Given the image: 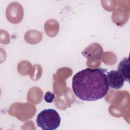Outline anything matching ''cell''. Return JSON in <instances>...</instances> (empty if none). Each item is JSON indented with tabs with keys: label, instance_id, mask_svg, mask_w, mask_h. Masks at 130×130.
<instances>
[{
	"label": "cell",
	"instance_id": "cell-1",
	"mask_svg": "<svg viewBox=\"0 0 130 130\" xmlns=\"http://www.w3.org/2000/svg\"><path fill=\"white\" fill-rule=\"evenodd\" d=\"M106 70L86 68L72 78V86L75 95L84 101H95L105 97L109 89Z\"/></svg>",
	"mask_w": 130,
	"mask_h": 130
},
{
	"label": "cell",
	"instance_id": "cell-2",
	"mask_svg": "<svg viewBox=\"0 0 130 130\" xmlns=\"http://www.w3.org/2000/svg\"><path fill=\"white\" fill-rule=\"evenodd\" d=\"M60 117L58 113L53 109H44L37 115V125L43 130H54L60 124Z\"/></svg>",
	"mask_w": 130,
	"mask_h": 130
},
{
	"label": "cell",
	"instance_id": "cell-3",
	"mask_svg": "<svg viewBox=\"0 0 130 130\" xmlns=\"http://www.w3.org/2000/svg\"><path fill=\"white\" fill-rule=\"evenodd\" d=\"M106 78L109 86L115 89L121 88L125 81L122 75L115 70H112L108 72Z\"/></svg>",
	"mask_w": 130,
	"mask_h": 130
},
{
	"label": "cell",
	"instance_id": "cell-4",
	"mask_svg": "<svg viewBox=\"0 0 130 130\" xmlns=\"http://www.w3.org/2000/svg\"><path fill=\"white\" fill-rule=\"evenodd\" d=\"M102 53V46L96 43L90 44L82 52V54L88 59H99Z\"/></svg>",
	"mask_w": 130,
	"mask_h": 130
},
{
	"label": "cell",
	"instance_id": "cell-5",
	"mask_svg": "<svg viewBox=\"0 0 130 130\" xmlns=\"http://www.w3.org/2000/svg\"><path fill=\"white\" fill-rule=\"evenodd\" d=\"M123 77L124 81L129 82V57H125L119 62L117 70Z\"/></svg>",
	"mask_w": 130,
	"mask_h": 130
},
{
	"label": "cell",
	"instance_id": "cell-6",
	"mask_svg": "<svg viewBox=\"0 0 130 130\" xmlns=\"http://www.w3.org/2000/svg\"><path fill=\"white\" fill-rule=\"evenodd\" d=\"M44 99L46 103H51L55 99V95L53 93L48 91L45 93Z\"/></svg>",
	"mask_w": 130,
	"mask_h": 130
}]
</instances>
